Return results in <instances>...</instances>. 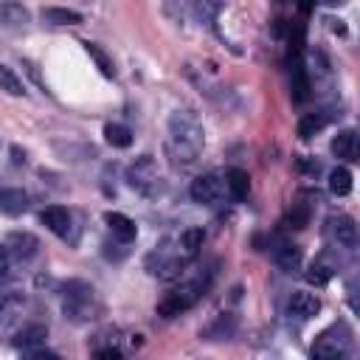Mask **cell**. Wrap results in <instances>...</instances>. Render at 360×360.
Listing matches in <instances>:
<instances>
[{"label":"cell","instance_id":"28","mask_svg":"<svg viewBox=\"0 0 360 360\" xmlns=\"http://www.w3.org/2000/svg\"><path fill=\"white\" fill-rule=\"evenodd\" d=\"M307 219H309V208H307V205H295V208L290 211V217H287L290 228H304Z\"/></svg>","mask_w":360,"mask_h":360},{"label":"cell","instance_id":"8","mask_svg":"<svg viewBox=\"0 0 360 360\" xmlns=\"http://www.w3.org/2000/svg\"><path fill=\"white\" fill-rule=\"evenodd\" d=\"M3 245H6L8 256H11V259H20V262H28V259L37 256V250H39V239H37L34 233H28V231H14V233H8V239H6Z\"/></svg>","mask_w":360,"mask_h":360},{"label":"cell","instance_id":"6","mask_svg":"<svg viewBox=\"0 0 360 360\" xmlns=\"http://www.w3.org/2000/svg\"><path fill=\"white\" fill-rule=\"evenodd\" d=\"M191 200L200 202V205H217L222 197H225V177L208 172V174H200L197 180H191V188H188Z\"/></svg>","mask_w":360,"mask_h":360},{"label":"cell","instance_id":"11","mask_svg":"<svg viewBox=\"0 0 360 360\" xmlns=\"http://www.w3.org/2000/svg\"><path fill=\"white\" fill-rule=\"evenodd\" d=\"M309 360H346V343L332 338L329 332H323L315 340V346L309 352Z\"/></svg>","mask_w":360,"mask_h":360},{"label":"cell","instance_id":"10","mask_svg":"<svg viewBox=\"0 0 360 360\" xmlns=\"http://www.w3.org/2000/svg\"><path fill=\"white\" fill-rule=\"evenodd\" d=\"M287 312H290L292 318H298V321H307V318H312V315H318V312H321V298H318L315 292L295 290V292L290 295Z\"/></svg>","mask_w":360,"mask_h":360},{"label":"cell","instance_id":"15","mask_svg":"<svg viewBox=\"0 0 360 360\" xmlns=\"http://www.w3.org/2000/svg\"><path fill=\"white\" fill-rule=\"evenodd\" d=\"M273 262L284 270V273H292L301 267V248L292 245V242H281L276 250H273Z\"/></svg>","mask_w":360,"mask_h":360},{"label":"cell","instance_id":"17","mask_svg":"<svg viewBox=\"0 0 360 360\" xmlns=\"http://www.w3.org/2000/svg\"><path fill=\"white\" fill-rule=\"evenodd\" d=\"M225 188L231 191V197H233L236 202H242V200L248 197V191H250V177H248V172H245V169H228V174H225Z\"/></svg>","mask_w":360,"mask_h":360},{"label":"cell","instance_id":"26","mask_svg":"<svg viewBox=\"0 0 360 360\" xmlns=\"http://www.w3.org/2000/svg\"><path fill=\"white\" fill-rule=\"evenodd\" d=\"M0 90H6L8 96H22L25 93L22 82L17 79V73L11 68H6V65H0Z\"/></svg>","mask_w":360,"mask_h":360},{"label":"cell","instance_id":"21","mask_svg":"<svg viewBox=\"0 0 360 360\" xmlns=\"http://www.w3.org/2000/svg\"><path fill=\"white\" fill-rule=\"evenodd\" d=\"M329 191L335 197H346L352 191V172L346 166H335L329 172Z\"/></svg>","mask_w":360,"mask_h":360},{"label":"cell","instance_id":"22","mask_svg":"<svg viewBox=\"0 0 360 360\" xmlns=\"http://www.w3.org/2000/svg\"><path fill=\"white\" fill-rule=\"evenodd\" d=\"M104 141L115 149H127L132 143V129L124 127V124H107L104 127Z\"/></svg>","mask_w":360,"mask_h":360},{"label":"cell","instance_id":"12","mask_svg":"<svg viewBox=\"0 0 360 360\" xmlns=\"http://www.w3.org/2000/svg\"><path fill=\"white\" fill-rule=\"evenodd\" d=\"M332 152H335V158H340L346 163L357 160V155H360V138H357V132L354 129H340L332 138Z\"/></svg>","mask_w":360,"mask_h":360},{"label":"cell","instance_id":"25","mask_svg":"<svg viewBox=\"0 0 360 360\" xmlns=\"http://www.w3.org/2000/svg\"><path fill=\"white\" fill-rule=\"evenodd\" d=\"M84 51H87V56L96 62V68L101 70V76H107V79H112V76H115L112 59H110V56H107V53H104V51H101L96 42H90V39H87V42H84Z\"/></svg>","mask_w":360,"mask_h":360},{"label":"cell","instance_id":"30","mask_svg":"<svg viewBox=\"0 0 360 360\" xmlns=\"http://www.w3.org/2000/svg\"><path fill=\"white\" fill-rule=\"evenodd\" d=\"M22 360H59V357H56L53 352H48V349H42V346H39V349H31Z\"/></svg>","mask_w":360,"mask_h":360},{"label":"cell","instance_id":"4","mask_svg":"<svg viewBox=\"0 0 360 360\" xmlns=\"http://www.w3.org/2000/svg\"><path fill=\"white\" fill-rule=\"evenodd\" d=\"M205 290H208V276H205V278L197 276V278H191V281H186V284H180V287H174V290L166 292V298L158 304V315H160V318H177L180 312H186L188 307H194V304L205 295Z\"/></svg>","mask_w":360,"mask_h":360},{"label":"cell","instance_id":"2","mask_svg":"<svg viewBox=\"0 0 360 360\" xmlns=\"http://www.w3.org/2000/svg\"><path fill=\"white\" fill-rule=\"evenodd\" d=\"M62 309L73 321H93L101 312V301L87 281L73 278L62 287Z\"/></svg>","mask_w":360,"mask_h":360},{"label":"cell","instance_id":"23","mask_svg":"<svg viewBox=\"0 0 360 360\" xmlns=\"http://www.w3.org/2000/svg\"><path fill=\"white\" fill-rule=\"evenodd\" d=\"M45 335H48V329H45L42 323H31V326H25V329L17 335L14 346H22V349H39V343L45 340Z\"/></svg>","mask_w":360,"mask_h":360},{"label":"cell","instance_id":"13","mask_svg":"<svg viewBox=\"0 0 360 360\" xmlns=\"http://www.w3.org/2000/svg\"><path fill=\"white\" fill-rule=\"evenodd\" d=\"M104 222H107V228H110V233L118 239V242H132L135 236H138V225L127 217V214H118V211H107L104 214Z\"/></svg>","mask_w":360,"mask_h":360},{"label":"cell","instance_id":"29","mask_svg":"<svg viewBox=\"0 0 360 360\" xmlns=\"http://www.w3.org/2000/svg\"><path fill=\"white\" fill-rule=\"evenodd\" d=\"M8 276H11V256H8L6 245H0V287L8 281Z\"/></svg>","mask_w":360,"mask_h":360},{"label":"cell","instance_id":"18","mask_svg":"<svg viewBox=\"0 0 360 360\" xmlns=\"http://www.w3.org/2000/svg\"><path fill=\"white\" fill-rule=\"evenodd\" d=\"M290 87H292L290 93H292V101H295V104H301V101H307V98H309L312 84H309V76H307V68H304V65H292Z\"/></svg>","mask_w":360,"mask_h":360},{"label":"cell","instance_id":"1","mask_svg":"<svg viewBox=\"0 0 360 360\" xmlns=\"http://www.w3.org/2000/svg\"><path fill=\"white\" fill-rule=\"evenodd\" d=\"M205 146V132L200 118L191 110H174L169 115V129H166V149L174 163H194Z\"/></svg>","mask_w":360,"mask_h":360},{"label":"cell","instance_id":"31","mask_svg":"<svg viewBox=\"0 0 360 360\" xmlns=\"http://www.w3.org/2000/svg\"><path fill=\"white\" fill-rule=\"evenodd\" d=\"M93 360H124V357H121V352H118V349H112V346H107V349H98Z\"/></svg>","mask_w":360,"mask_h":360},{"label":"cell","instance_id":"27","mask_svg":"<svg viewBox=\"0 0 360 360\" xmlns=\"http://www.w3.org/2000/svg\"><path fill=\"white\" fill-rule=\"evenodd\" d=\"M304 276H307V281H309V284L323 287V284H329V278H332V267H329L326 262H312V264H309V270H307Z\"/></svg>","mask_w":360,"mask_h":360},{"label":"cell","instance_id":"9","mask_svg":"<svg viewBox=\"0 0 360 360\" xmlns=\"http://www.w3.org/2000/svg\"><path fill=\"white\" fill-rule=\"evenodd\" d=\"M39 219H42V225H45L51 233H56L59 239H68V236H70L73 219H70V211H68V208H62V205H48V208L39 211Z\"/></svg>","mask_w":360,"mask_h":360},{"label":"cell","instance_id":"5","mask_svg":"<svg viewBox=\"0 0 360 360\" xmlns=\"http://www.w3.org/2000/svg\"><path fill=\"white\" fill-rule=\"evenodd\" d=\"M186 267V259L177 253V245L172 248L169 242H163L160 248H155L149 256H146V270L158 278H177Z\"/></svg>","mask_w":360,"mask_h":360},{"label":"cell","instance_id":"14","mask_svg":"<svg viewBox=\"0 0 360 360\" xmlns=\"http://www.w3.org/2000/svg\"><path fill=\"white\" fill-rule=\"evenodd\" d=\"M202 242H205V231L202 228H186L177 239H174V245H177V253L188 262V259H194L197 253H200V248H202Z\"/></svg>","mask_w":360,"mask_h":360},{"label":"cell","instance_id":"32","mask_svg":"<svg viewBox=\"0 0 360 360\" xmlns=\"http://www.w3.org/2000/svg\"><path fill=\"white\" fill-rule=\"evenodd\" d=\"M11 155H14V163H25V155H22V152H20L17 146L11 149Z\"/></svg>","mask_w":360,"mask_h":360},{"label":"cell","instance_id":"20","mask_svg":"<svg viewBox=\"0 0 360 360\" xmlns=\"http://www.w3.org/2000/svg\"><path fill=\"white\" fill-rule=\"evenodd\" d=\"M28 22V8L20 3H0V25H25Z\"/></svg>","mask_w":360,"mask_h":360},{"label":"cell","instance_id":"3","mask_svg":"<svg viewBox=\"0 0 360 360\" xmlns=\"http://www.w3.org/2000/svg\"><path fill=\"white\" fill-rule=\"evenodd\" d=\"M127 183L141 197H149V200H155V197H160L166 191V177H163V172H160V166H158V160L152 155L135 158V163L127 169Z\"/></svg>","mask_w":360,"mask_h":360},{"label":"cell","instance_id":"7","mask_svg":"<svg viewBox=\"0 0 360 360\" xmlns=\"http://www.w3.org/2000/svg\"><path fill=\"white\" fill-rule=\"evenodd\" d=\"M326 225H329L332 239H335L340 248H346V250H354V248H357V225H354V219H352L349 214L329 217Z\"/></svg>","mask_w":360,"mask_h":360},{"label":"cell","instance_id":"16","mask_svg":"<svg viewBox=\"0 0 360 360\" xmlns=\"http://www.w3.org/2000/svg\"><path fill=\"white\" fill-rule=\"evenodd\" d=\"M28 208V194L22 188H0V211L17 217Z\"/></svg>","mask_w":360,"mask_h":360},{"label":"cell","instance_id":"24","mask_svg":"<svg viewBox=\"0 0 360 360\" xmlns=\"http://www.w3.org/2000/svg\"><path fill=\"white\" fill-rule=\"evenodd\" d=\"M326 127V115L323 112H307V115H301V121H298V138H304V141H309L315 132H321Z\"/></svg>","mask_w":360,"mask_h":360},{"label":"cell","instance_id":"19","mask_svg":"<svg viewBox=\"0 0 360 360\" xmlns=\"http://www.w3.org/2000/svg\"><path fill=\"white\" fill-rule=\"evenodd\" d=\"M42 20L51 22V25H79V22H82V14L73 11V8L48 6V8H42Z\"/></svg>","mask_w":360,"mask_h":360}]
</instances>
